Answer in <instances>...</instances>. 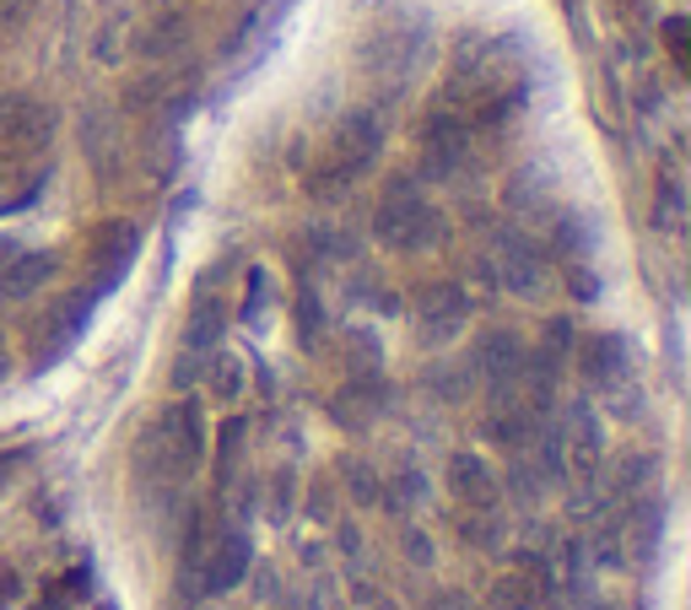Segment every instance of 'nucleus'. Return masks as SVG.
Instances as JSON below:
<instances>
[{"label": "nucleus", "mask_w": 691, "mask_h": 610, "mask_svg": "<svg viewBox=\"0 0 691 610\" xmlns=\"http://www.w3.org/2000/svg\"><path fill=\"white\" fill-rule=\"evenodd\" d=\"M551 595V573L540 556H519V567L492 584V610H535Z\"/></svg>", "instance_id": "9b49d317"}, {"label": "nucleus", "mask_w": 691, "mask_h": 610, "mask_svg": "<svg viewBox=\"0 0 691 610\" xmlns=\"http://www.w3.org/2000/svg\"><path fill=\"white\" fill-rule=\"evenodd\" d=\"M49 276H55V259H49V254H16V259L0 270V292H5V298H33V292H44Z\"/></svg>", "instance_id": "dca6fc26"}, {"label": "nucleus", "mask_w": 691, "mask_h": 610, "mask_svg": "<svg viewBox=\"0 0 691 610\" xmlns=\"http://www.w3.org/2000/svg\"><path fill=\"white\" fill-rule=\"evenodd\" d=\"M416 146H422V174L427 179H454L470 163V124L459 114H427Z\"/></svg>", "instance_id": "423d86ee"}, {"label": "nucleus", "mask_w": 691, "mask_h": 610, "mask_svg": "<svg viewBox=\"0 0 691 610\" xmlns=\"http://www.w3.org/2000/svg\"><path fill=\"white\" fill-rule=\"evenodd\" d=\"M448 491H454L465 508H498V497H503L492 465L476 459V454H454V459H448Z\"/></svg>", "instance_id": "f8f14e48"}, {"label": "nucleus", "mask_w": 691, "mask_h": 610, "mask_svg": "<svg viewBox=\"0 0 691 610\" xmlns=\"http://www.w3.org/2000/svg\"><path fill=\"white\" fill-rule=\"evenodd\" d=\"M319 335H324V308H319L314 292H303V298H298V341H303V346H319Z\"/></svg>", "instance_id": "412c9836"}, {"label": "nucleus", "mask_w": 691, "mask_h": 610, "mask_svg": "<svg viewBox=\"0 0 691 610\" xmlns=\"http://www.w3.org/2000/svg\"><path fill=\"white\" fill-rule=\"evenodd\" d=\"M11 600H16V573H11V567H0V610L11 606Z\"/></svg>", "instance_id": "cd10ccee"}, {"label": "nucleus", "mask_w": 691, "mask_h": 610, "mask_svg": "<svg viewBox=\"0 0 691 610\" xmlns=\"http://www.w3.org/2000/svg\"><path fill=\"white\" fill-rule=\"evenodd\" d=\"M374 233L378 244L394 248V254H422V248H433L443 239V217L438 206L422 200V189L411 179H394L383 189V200H378Z\"/></svg>", "instance_id": "f257e3e1"}, {"label": "nucleus", "mask_w": 691, "mask_h": 610, "mask_svg": "<svg viewBox=\"0 0 691 610\" xmlns=\"http://www.w3.org/2000/svg\"><path fill=\"white\" fill-rule=\"evenodd\" d=\"M378 152H383V120H378L374 109L346 114L341 130H335V141H330V163H324V174L314 179V195L330 200V195L352 189V184L378 163Z\"/></svg>", "instance_id": "7ed1b4c3"}, {"label": "nucleus", "mask_w": 691, "mask_h": 610, "mask_svg": "<svg viewBox=\"0 0 691 610\" xmlns=\"http://www.w3.org/2000/svg\"><path fill=\"white\" fill-rule=\"evenodd\" d=\"M49 109L22 98V92H0V152H22L33 157L44 141H49Z\"/></svg>", "instance_id": "6e6552de"}, {"label": "nucleus", "mask_w": 691, "mask_h": 610, "mask_svg": "<svg viewBox=\"0 0 691 610\" xmlns=\"http://www.w3.org/2000/svg\"><path fill=\"white\" fill-rule=\"evenodd\" d=\"M416 497H422V476H411V470H405V476H394V481L383 487V502H389L394 513H405Z\"/></svg>", "instance_id": "5701e85b"}, {"label": "nucleus", "mask_w": 691, "mask_h": 610, "mask_svg": "<svg viewBox=\"0 0 691 610\" xmlns=\"http://www.w3.org/2000/svg\"><path fill=\"white\" fill-rule=\"evenodd\" d=\"M648 481H654V459L627 454V459L616 465V476H611V497H616V502H632L637 491H648Z\"/></svg>", "instance_id": "a211bd4d"}, {"label": "nucleus", "mask_w": 691, "mask_h": 610, "mask_svg": "<svg viewBox=\"0 0 691 610\" xmlns=\"http://www.w3.org/2000/svg\"><path fill=\"white\" fill-rule=\"evenodd\" d=\"M346 487L357 491V502H363V508H374V502H378V481L363 470V465H357V459L346 465Z\"/></svg>", "instance_id": "b1692460"}, {"label": "nucleus", "mask_w": 691, "mask_h": 610, "mask_svg": "<svg viewBox=\"0 0 691 610\" xmlns=\"http://www.w3.org/2000/svg\"><path fill=\"white\" fill-rule=\"evenodd\" d=\"M470 373H481L492 389H513L524 378V346L513 330H487L470 352Z\"/></svg>", "instance_id": "1a4fd4ad"}, {"label": "nucleus", "mask_w": 691, "mask_h": 610, "mask_svg": "<svg viewBox=\"0 0 691 610\" xmlns=\"http://www.w3.org/2000/svg\"><path fill=\"white\" fill-rule=\"evenodd\" d=\"M383 400H389V389H383L378 373H352V378L330 395V417H335L341 428H368V422H378Z\"/></svg>", "instance_id": "9d476101"}, {"label": "nucleus", "mask_w": 691, "mask_h": 610, "mask_svg": "<svg viewBox=\"0 0 691 610\" xmlns=\"http://www.w3.org/2000/svg\"><path fill=\"white\" fill-rule=\"evenodd\" d=\"M244 573H249V535L233 530V535H222L216 546L205 551V573H200V584H205L211 595H227Z\"/></svg>", "instance_id": "4468645a"}, {"label": "nucleus", "mask_w": 691, "mask_h": 610, "mask_svg": "<svg viewBox=\"0 0 691 610\" xmlns=\"http://www.w3.org/2000/svg\"><path fill=\"white\" fill-rule=\"evenodd\" d=\"M465 324H470V298L454 281L422 287V298H416V335H422V346H448Z\"/></svg>", "instance_id": "0eeeda50"}, {"label": "nucleus", "mask_w": 691, "mask_h": 610, "mask_svg": "<svg viewBox=\"0 0 691 610\" xmlns=\"http://www.w3.org/2000/svg\"><path fill=\"white\" fill-rule=\"evenodd\" d=\"M33 16V0H0V33H16Z\"/></svg>", "instance_id": "a878e982"}, {"label": "nucleus", "mask_w": 691, "mask_h": 610, "mask_svg": "<svg viewBox=\"0 0 691 610\" xmlns=\"http://www.w3.org/2000/svg\"><path fill=\"white\" fill-rule=\"evenodd\" d=\"M578 373L594 384V389H616L627 384V346L616 335H589L578 346Z\"/></svg>", "instance_id": "ddd939ff"}, {"label": "nucleus", "mask_w": 691, "mask_h": 610, "mask_svg": "<svg viewBox=\"0 0 691 610\" xmlns=\"http://www.w3.org/2000/svg\"><path fill=\"white\" fill-rule=\"evenodd\" d=\"M238 443H244V422H227V428H222V454H216L222 476H233V465H238Z\"/></svg>", "instance_id": "393cba45"}, {"label": "nucleus", "mask_w": 691, "mask_h": 610, "mask_svg": "<svg viewBox=\"0 0 691 610\" xmlns=\"http://www.w3.org/2000/svg\"><path fill=\"white\" fill-rule=\"evenodd\" d=\"M211 551V535H205V513H189V530H185V567L194 573Z\"/></svg>", "instance_id": "4be33fe9"}, {"label": "nucleus", "mask_w": 691, "mask_h": 610, "mask_svg": "<svg viewBox=\"0 0 691 610\" xmlns=\"http://www.w3.org/2000/svg\"><path fill=\"white\" fill-rule=\"evenodd\" d=\"M600 470H605V432L600 417L589 406H572V422L562 437V476L572 481L578 502H589V491L600 487Z\"/></svg>", "instance_id": "20e7f679"}, {"label": "nucleus", "mask_w": 691, "mask_h": 610, "mask_svg": "<svg viewBox=\"0 0 691 610\" xmlns=\"http://www.w3.org/2000/svg\"><path fill=\"white\" fill-rule=\"evenodd\" d=\"M238 389H244V367L233 363V357H216L211 363V395L216 400H238Z\"/></svg>", "instance_id": "6ab92c4d"}, {"label": "nucleus", "mask_w": 691, "mask_h": 610, "mask_svg": "<svg viewBox=\"0 0 691 610\" xmlns=\"http://www.w3.org/2000/svg\"><path fill=\"white\" fill-rule=\"evenodd\" d=\"M185 44H189L185 11H157V16L135 33V55H146V60H168V55H179Z\"/></svg>", "instance_id": "2eb2a0df"}, {"label": "nucleus", "mask_w": 691, "mask_h": 610, "mask_svg": "<svg viewBox=\"0 0 691 610\" xmlns=\"http://www.w3.org/2000/svg\"><path fill=\"white\" fill-rule=\"evenodd\" d=\"M200 459H205V428H200V411H194V406L168 411L157 428L141 437V470H146V476L185 481V476H194Z\"/></svg>", "instance_id": "f03ea898"}, {"label": "nucleus", "mask_w": 691, "mask_h": 610, "mask_svg": "<svg viewBox=\"0 0 691 610\" xmlns=\"http://www.w3.org/2000/svg\"><path fill=\"white\" fill-rule=\"evenodd\" d=\"M405 556H411L416 567H427V562H433V541H427L422 530H405Z\"/></svg>", "instance_id": "bb28decb"}, {"label": "nucleus", "mask_w": 691, "mask_h": 610, "mask_svg": "<svg viewBox=\"0 0 691 610\" xmlns=\"http://www.w3.org/2000/svg\"><path fill=\"white\" fill-rule=\"evenodd\" d=\"M216 335H222V298L200 292L194 308H189V319H185V352H189V357L211 352V346H216Z\"/></svg>", "instance_id": "f3484780"}, {"label": "nucleus", "mask_w": 691, "mask_h": 610, "mask_svg": "<svg viewBox=\"0 0 691 610\" xmlns=\"http://www.w3.org/2000/svg\"><path fill=\"white\" fill-rule=\"evenodd\" d=\"M341 357H346V367H357V373H374V367H378V341L368 335V330H352Z\"/></svg>", "instance_id": "aec40b11"}, {"label": "nucleus", "mask_w": 691, "mask_h": 610, "mask_svg": "<svg viewBox=\"0 0 691 610\" xmlns=\"http://www.w3.org/2000/svg\"><path fill=\"white\" fill-rule=\"evenodd\" d=\"M487 276H492L503 292H513V298H546V281H551L540 248L530 244V239H519V233H503V239L492 244Z\"/></svg>", "instance_id": "39448f33"}]
</instances>
